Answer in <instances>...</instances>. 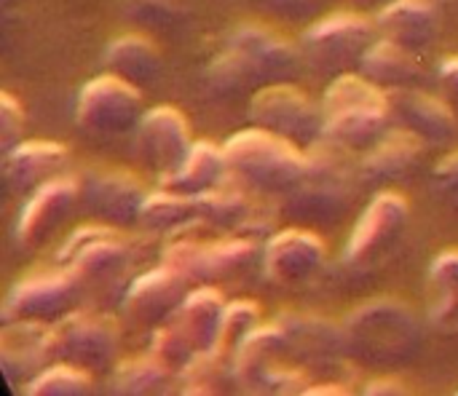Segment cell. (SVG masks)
Segmentation results:
<instances>
[{
	"mask_svg": "<svg viewBox=\"0 0 458 396\" xmlns=\"http://www.w3.org/2000/svg\"><path fill=\"white\" fill-rule=\"evenodd\" d=\"M301 67V51L268 27H239L228 46L212 59L207 78L223 97L258 91L268 83H287Z\"/></svg>",
	"mask_w": 458,
	"mask_h": 396,
	"instance_id": "6da1fadb",
	"label": "cell"
},
{
	"mask_svg": "<svg viewBox=\"0 0 458 396\" xmlns=\"http://www.w3.org/2000/svg\"><path fill=\"white\" fill-rule=\"evenodd\" d=\"M389 115V91L362 72L335 75L322 99L325 137L346 150L373 147L386 134Z\"/></svg>",
	"mask_w": 458,
	"mask_h": 396,
	"instance_id": "7a4b0ae2",
	"label": "cell"
},
{
	"mask_svg": "<svg viewBox=\"0 0 458 396\" xmlns=\"http://www.w3.org/2000/svg\"><path fill=\"white\" fill-rule=\"evenodd\" d=\"M346 354L370 367L408 365L421 349L416 314L397 300H376L357 308L344 324Z\"/></svg>",
	"mask_w": 458,
	"mask_h": 396,
	"instance_id": "3957f363",
	"label": "cell"
},
{
	"mask_svg": "<svg viewBox=\"0 0 458 396\" xmlns=\"http://www.w3.org/2000/svg\"><path fill=\"white\" fill-rule=\"evenodd\" d=\"M301 145L268 131V129H244L233 134L225 145L228 174L250 190L258 193H290L309 164V156L298 150Z\"/></svg>",
	"mask_w": 458,
	"mask_h": 396,
	"instance_id": "277c9868",
	"label": "cell"
},
{
	"mask_svg": "<svg viewBox=\"0 0 458 396\" xmlns=\"http://www.w3.org/2000/svg\"><path fill=\"white\" fill-rule=\"evenodd\" d=\"M357 198V169L346 156V147L325 137L314 142L301 182L287 193V209L298 220L335 223Z\"/></svg>",
	"mask_w": 458,
	"mask_h": 396,
	"instance_id": "5b68a950",
	"label": "cell"
},
{
	"mask_svg": "<svg viewBox=\"0 0 458 396\" xmlns=\"http://www.w3.org/2000/svg\"><path fill=\"white\" fill-rule=\"evenodd\" d=\"M284 357H293L284 327L279 322L268 327H255L233 354L236 383L252 394H306L303 383L309 381L298 370L284 367Z\"/></svg>",
	"mask_w": 458,
	"mask_h": 396,
	"instance_id": "8992f818",
	"label": "cell"
},
{
	"mask_svg": "<svg viewBox=\"0 0 458 396\" xmlns=\"http://www.w3.org/2000/svg\"><path fill=\"white\" fill-rule=\"evenodd\" d=\"M376 29L378 27L360 13L352 11L330 13L317 19L303 32L301 54L319 72H330V75L354 72V67L362 64L368 48L376 43L373 40Z\"/></svg>",
	"mask_w": 458,
	"mask_h": 396,
	"instance_id": "52a82bcc",
	"label": "cell"
},
{
	"mask_svg": "<svg viewBox=\"0 0 458 396\" xmlns=\"http://www.w3.org/2000/svg\"><path fill=\"white\" fill-rule=\"evenodd\" d=\"M59 260L78 276L83 290H94L102 295L118 290L131 268L129 247L107 225L78 228L62 247Z\"/></svg>",
	"mask_w": 458,
	"mask_h": 396,
	"instance_id": "ba28073f",
	"label": "cell"
},
{
	"mask_svg": "<svg viewBox=\"0 0 458 396\" xmlns=\"http://www.w3.org/2000/svg\"><path fill=\"white\" fill-rule=\"evenodd\" d=\"M142 94L140 86L105 72L81 88L75 121L91 137H121L137 131L142 121Z\"/></svg>",
	"mask_w": 458,
	"mask_h": 396,
	"instance_id": "9c48e42d",
	"label": "cell"
},
{
	"mask_svg": "<svg viewBox=\"0 0 458 396\" xmlns=\"http://www.w3.org/2000/svg\"><path fill=\"white\" fill-rule=\"evenodd\" d=\"M250 118L255 126L268 129L295 145H314L325 134L322 110L290 80L258 88L250 99Z\"/></svg>",
	"mask_w": 458,
	"mask_h": 396,
	"instance_id": "30bf717a",
	"label": "cell"
},
{
	"mask_svg": "<svg viewBox=\"0 0 458 396\" xmlns=\"http://www.w3.org/2000/svg\"><path fill=\"white\" fill-rule=\"evenodd\" d=\"M51 359L83 367L89 373L107 370L115 359L118 333L113 322L99 314L70 311L48 327Z\"/></svg>",
	"mask_w": 458,
	"mask_h": 396,
	"instance_id": "8fae6325",
	"label": "cell"
},
{
	"mask_svg": "<svg viewBox=\"0 0 458 396\" xmlns=\"http://www.w3.org/2000/svg\"><path fill=\"white\" fill-rule=\"evenodd\" d=\"M81 292L83 284L70 268L56 274L30 276L11 290L3 306V322H40V324L59 322L75 308Z\"/></svg>",
	"mask_w": 458,
	"mask_h": 396,
	"instance_id": "7c38bea8",
	"label": "cell"
},
{
	"mask_svg": "<svg viewBox=\"0 0 458 396\" xmlns=\"http://www.w3.org/2000/svg\"><path fill=\"white\" fill-rule=\"evenodd\" d=\"M188 287L191 282L180 271L161 263L126 287L123 311L137 327L158 330L180 311L182 300L188 298Z\"/></svg>",
	"mask_w": 458,
	"mask_h": 396,
	"instance_id": "4fadbf2b",
	"label": "cell"
},
{
	"mask_svg": "<svg viewBox=\"0 0 458 396\" xmlns=\"http://www.w3.org/2000/svg\"><path fill=\"white\" fill-rule=\"evenodd\" d=\"M258 255V247L244 239H228L215 244L177 241L166 247L164 263L180 271L188 282H215L242 274Z\"/></svg>",
	"mask_w": 458,
	"mask_h": 396,
	"instance_id": "5bb4252c",
	"label": "cell"
},
{
	"mask_svg": "<svg viewBox=\"0 0 458 396\" xmlns=\"http://www.w3.org/2000/svg\"><path fill=\"white\" fill-rule=\"evenodd\" d=\"M191 147V129L177 107L158 105L142 115L137 126V153L148 166L169 177L182 166Z\"/></svg>",
	"mask_w": 458,
	"mask_h": 396,
	"instance_id": "9a60e30c",
	"label": "cell"
},
{
	"mask_svg": "<svg viewBox=\"0 0 458 396\" xmlns=\"http://www.w3.org/2000/svg\"><path fill=\"white\" fill-rule=\"evenodd\" d=\"M405 223H408V201L397 193H378L352 231L346 260L352 265H368L378 260L397 244Z\"/></svg>",
	"mask_w": 458,
	"mask_h": 396,
	"instance_id": "2e32d148",
	"label": "cell"
},
{
	"mask_svg": "<svg viewBox=\"0 0 458 396\" xmlns=\"http://www.w3.org/2000/svg\"><path fill=\"white\" fill-rule=\"evenodd\" d=\"M78 198H81V188L67 177H56L40 185L35 193H30V201L24 204L16 225L19 244L27 249L43 247L72 215Z\"/></svg>",
	"mask_w": 458,
	"mask_h": 396,
	"instance_id": "e0dca14e",
	"label": "cell"
},
{
	"mask_svg": "<svg viewBox=\"0 0 458 396\" xmlns=\"http://www.w3.org/2000/svg\"><path fill=\"white\" fill-rule=\"evenodd\" d=\"M325 263V244L317 233L287 228L268 239L263 249V271L279 287L309 282Z\"/></svg>",
	"mask_w": 458,
	"mask_h": 396,
	"instance_id": "ac0fdd59",
	"label": "cell"
},
{
	"mask_svg": "<svg viewBox=\"0 0 458 396\" xmlns=\"http://www.w3.org/2000/svg\"><path fill=\"white\" fill-rule=\"evenodd\" d=\"M83 206L105 225H129L140 220L145 204L142 182L129 172H105L94 174L81 190Z\"/></svg>",
	"mask_w": 458,
	"mask_h": 396,
	"instance_id": "d6986e66",
	"label": "cell"
},
{
	"mask_svg": "<svg viewBox=\"0 0 458 396\" xmlns=\"http://www.w3.org/2000/svg\"><path fill=\"white\" fill-rule=\"evenodd\" d=\"M389 102L397 121L419 139L432 145H443L454 139L458 121L445 99H437L419 88H397L389 91Z\"/></svg>",
	"mask_w": 458,
	"mask_h": 396,
	"instance_id": "ffe728a7",
	"label": "cell"
},
{
	"mask_svg": "<svg viewBox=\"0 0 458 396\" xmlns=\"http://www.w3.org/2000/svg\"><path fill=\"white\" fill-rule=\"evenodd\" d=\"M376 27L386 40H394L416 54L432 48L440 32V11L429 0H392L378 16Z\"/></svg>",
	"mask_w": 458,
	"mask_h": 396,
	"instance_id": "44dd1931",
	"label": "cell"
},
{
	"mask_svg": "<svg viewBox=\"0 0 458 396\" xmlns=\"http://www.w3.org/2000/svg\"><path fill=\"white\" fill-rule=\"evenodd\" d=\"M5 153V185L21 196L56 180L67 164V150L48 139H27Z\"/></svg>",
	"mask_w": 458,
	"mask_h": 396,
	"instance_id": "7402d4cb",
	"label": "cell"
},
{
	"mask_svg": "<svg viewBox=\"0 0 458 396\" xmlns=\"http://www.w3.org/2000/svg\"><path fill=\"white\" fill-rule=\"evenodd\" d=\"M424 139H419L413 131L392 129L386 131L365 156L362 161V177L370 182H394L408 174H413L424 156Z\"/></svg>",
	"mask_w": 458,
	"mask_h": 396,
	"instance_id": "603a6c76",
	"label": "cell"
},
{
	"mask_svg": "<svg viewBox=\"0 0 458 396\" xmlns=\"http://www.w3.org/2000/svg\"><path fill=\"white\" fill-rule=\"evenodd\" d=\"M225 300L215 287H196L182 300L180 311L174 314V327L185 335V341L196 349V354L212 351L220 338L223 316H225Z\"/></svg>",
	"mask_w": 458,
	"mask_h": 396,
	"instance_id": "cb8c5ba5",
	"label": "cell"
},
{
	"mask_svg": "<svg viewBox=\"0 0 458 396\" xmlns=\"http://www.w3.org/2000/svg\"><path fill=\"white\" fill-rule=\"evenodd\" d=\"M51 359L48 327L40 322H5L0 341V362L8 378H21L40 370Z\"/></svg>",
	"mask_w": 458,
	"mask_h": 396,
	"instance_id": "d4e9b609",
	"label": "cell"
},
{
	"mask_svg": "<svg viewBox=\"0 0 458 396\" xmlns=\"http://www.w3.org/2000/svg\"><path fill=\"white\" fill-rule=\"evenodd\" d=\"M360 72L386 91L416 88V83L421 80V62L416 51L384 38L368 48Z\"/></svg>",
	"mask_w": 458,
	"mask_h": 396,
	"instance_id": "484cf974",
	"label": "cell"
},
{
	"mask_svg": "<svg viewBox=\"0 0 458 396\" xmlns=\"http://www.w3.org/2000/svg\"><path fill=\"white\" fill-rule=\"evenodd\" d=\"M105 64H107V72H113L134 86H148L161 78L164 56L150 38L131 32V35L115 38L107 46Z\"/></svg>",
	"mask_w": 458,
	"mask_h": 396,
	"instance_id": "4316f807",
	"label": "cell"
},
{
	"mask_svg": "<svg viewBox=\"0 0 458 396\" xmlns=\"http://www.w3.org/2000/svg\"><path fill=\"white\" fill-rule=\"evenodd\" d=\"M228 174V166H225V153L223 147L212 145V142H193L188 158L182 161V166L164 177V188L166 190H174L180 196H201V193H209L220 185V180Z\"/></svg>",
	"mask_w": 458,
	"mask_h": 396,
	"instance_id": "83f0119b",
	"label": "cell"
},
{
	"mask_svg": "<svg viewBox=\"0 0 458 396\" xmlns=\"http://www.w3.org/2000/svg\"><path fill=\"white\" fill-rule=\"evenodd\" d=\"M290 338V349L293 357L309 359V362H333L341 351H346L344 346V330H335L333 324L314 319V316H284L279 322Z\"/></svg>",
	"mask_w": 458,
	"mask_h": 396,
	"instance_id": "f1b7e54d",
	"label": "cell"
},
{
	"mask_svg": "<svg viewBox=\"0 0 458 396\" xmlns=\"http://www.w3.org/2000/svg\"><path fill=\"white\" fill-rule=\"evenodd\" d=\"M429 319L437 330H458V249L437 255L429 268Z\"/></svg>",
	"mask_w": 458,
	"mask_h": 396,
	"instance_id": "f546056e",
	"label": "cell"
},
{
	"mask_svg": "<svg viewBox=\"0 0 458 396\" xmlns=\"http://www.w3.org/2000/svg\"><path fill=\"white\" fill-rule=\"evenodd\" d=\"M199 220L196 215V198L191 196H180L174 190H158V193H150L140 209V225L145 231H153V233H169V231H180L185 228L188 223Z\"/></svg>",
	"mask_w": 458,
	"mask_h": 396,
	"instance_id": "4dcf8cb0",
	"label": "cell"
},
{
	"mask_svg": "<svg viewBox=\"0 0 458 396\" xmlns=\"http://www.w3.org/2000/svg\"><path fill=\"white\" fill-rule=\"evenodd\" d=\"M172 373L148 354L145 359H131L115 367L113 373V392L115 394H158L166 389Z\"/></svg>",
	"mask_w": 458,
	"mask_h": 396,
	"instance_id": "1f68e13d",
	"label": "cell"
},
{
	"mask_svg": "<svg viewBox=\"0 0 458 396\" xmlns=\"http://www.w3.org/2000/svg\"><path fill=\"white\" fill-rule=\"evenodd\" d=\"M89 392H91V373L67 362L40 370L27 383L30 396H81Z\"/></svg>",
	"mask_w": 458,
	"mask_h": 396,
	"instance_id": "d6a6232c",
	"label": "cell"
},
{
	"mask_svg": "<svg viewBox=\"0 0 458 396\" xmlns=\"http://www.w3.org/2000/svg\"><path fill=\"white\" fill-rule=\"evenodd\" d=\"M196 215L199 220L215 228H239L250 217V204L236 190H209L196 196Z\"/></svg>",
	"mask_w": 458,
	"mask_h": 396,
	"instance_id": "836d02e7",
	"label": "cell"
},
{
	"mask_svg": "<svg viewBox=\"0 0 458 396\" xmlns=\"http://www.w3.org/2000/svg\"><path fill=\"white\" fill-rule=\"evenodd\" d=\"M150 354L172 373V375H182L185 367L196 359V349L185 341V335L174 327V324H164L156 330Z\"/></svg>",
	"mask_w": 458,
	"mask_h": 396,
	"instance_id": "e575fe53",
	"label": "cell"
},
{
	"mask_svg": "<svg viewBox=\"0 0 458 396\" xmlns=\"http://www.w3.org/2000/svg\"><path fill=\"white\" fill-rule=\"evenodd\" d=\"M258 316H260V308L255 303H250V300H239V303L228 306L215 349H220V351L233 357L236 349L242 346V341L258 327Z\"/></svg>",
	"mask_w": 458,
	"mask_h": 396,
	"instance_id": "d590c367",
	"label": "cell"
},
{
	"mask_svg": "<svg viewBox=\"0 0 458 396\" xmlns=\"http://www.w3.org/2000/svg\"><path fill=\"white\" fill-rule=\"evenodd\" d=\"M252 8L284 19V21H303V19H314L322 8V0H247Z\"/></svg>",
	"mask_w": 458,
	"mask_h": 396,
	"instance_id": "8d00e7d4",
	"label": "cell"
},
{
	"mask_svg": "<svg viewBox=\"0 0 458 396\" xmlns=\"http://www.w3.org/2000/svg\"><path fill=\"white\" fill-rule=\"evenodd\" d=\"M21 129H24V110L19 99H13L8 91L0 94V139L3 147L11 150L13 145L21 142Z\"/></svg>",
	"mask_w": 458,
	"mask_h": 396,
	"instance_id": "74e56055",
	"label": "cell"
},
{
	"mask_svg": "<svg viewBox=\"0 0 458 396\" xmlns=\"http://www.w3.org/2000/svg\"><path fill=\"white\" fill-rule=\"evenodd\" d=\"M134 16L156 29H172L174 24L182 21V11L177 5H172L169 0H140V5L134 8Z\"/></svg>",
	"mask_w": 458,
	"mask_h": 396,
	"instance_id": "f35d334b",
	"label": "cell"
},
{
	"mask_svg": "<svg viewBox=\"0 0 458 396\" xmlns=\"http://www.w3.org/2000/svg\"><path fill=\"white\" fill-rule=\"evenodd\" d=\"M432 185H435L437 196H440L448 206L458 209V153L445 156V158L435 166Z\"/></svg>",
	"mask_w": 458,
	"mask_h": 396,
	"instance_id": "ab89813d",
	"label": "cell"
},
{
	"mask_svg": "<svg viewBox=\"0 0 458 396\" xmlns=\"http://www.w3.org/2000/svg\"><path fill=\"white\" fill-rule=\"evenodd\" d=\"M440 86H443L448 107L454 110V115H456L458 121V56H448L440 64Z\"/></svg>",
	"mask_w": 458,
	"mask_h": 396,
	"instance_id": "60d3db41",
	"label": "cell"
},
{
	"mask_svg": "<svg viewBox=\"0 0 458 396\" xmlns=\"http://www.w3.org/2000/svg\"><path fill=\"white\" fill-rule=\"evenodd\" d=\"M392 383L394 381H373V386H368V394H403V389Z\"/></svg>",
	"mask_w": 458,
	"mask_h": 396,
	"instance_id": "b9f144b4",
	"label": "cell"
},
{
	"mask_svg": "<svg viewBox=\"0 0 458 396\" xmlns=\"http://www.w3.org/2000/svg\"><path fill=\"white\" fill-rule=\"evenodd\" d=\"M357 3H365V5H378V3H384V5H386V3H392V0H357Z\"/></svg>",
	"mask_w": 458,
	"mask_h": 396,
	"instance_id": "7bdbcfd3",
	"label": "cell"
}]
</instances>
